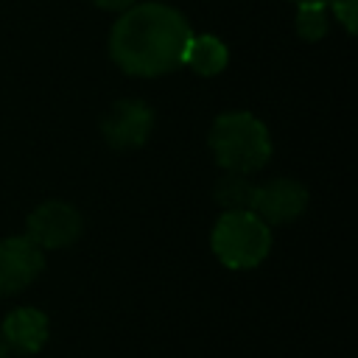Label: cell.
I'll return each mask as SVG.
<instances>
[{"label":"cell","instance_id":"obj_1","mask_svg":"<svg viewBox=\"0 0 358 358\" xmlns=\"http://www.w3.org/2000/svg\"><path fill=\"white\" fill-rule=\"evenodd\" d=\"M193 31L187 20L162 3H143L123 11L109 36V53L131 76H162L182 64Z\"/></svg>","mask_w":358,"mask_h":358},{"label":"cell","instance_id":"obj_2","mask_svg":"<svg viewBox=\"0 0 358 358\" xmlns=\"http://www.w3.org/2000/svg\"><path fill=\"white\" fill-rule=\"evenodd\" d=\"M210 148L227 173H255L271 157L268 129L249 112H227L210 129Z\"/></svg>","mask_w":358,"mask_h":358},{"label":"cell","instance_id":"obj_3","mask_svg":"<svg viewBox=\"0 0 358 358\" xmlns=\"http://www.w3.org/2000/svg\"><path fill=\"white\" fill-rule=\"evenodd\" d=\"M210 243L227 268H255L271 249V229L252 210H227L215 221Z\"/></svg>","mask_w":358,"mask_h":358},{"label":"cell","instance_id":"obj_4","mask_svg":"<svg viewBox=\"0 0 358 358\" xmlns=\"http://www.w3.org/2000/svg\"><path fill=\"white\" fill-rule=\"evenodd\" d=\"M81 235V215L73 204L67 201H42L31 215H28V232L25 238L36 243L42 252L45 249H62L70 246Z\"/></svg>","mask_w":358,"mask_h":358},{"label":"cell","instance_id":"obj_5","mask_svg":"<svg viewBox=\"0 0 358 358\" xmlns=\"http://www.w3.org/2000/svg\"><path fill=\"white\" fill-rule=\"evenodd\" d=\"M45 266V255L25 235L0 241V296L20 294L28 288Z\"/></svg>","mask_w":358,"mask_h":358},{"label":"cell","instance_id":"obj_6","mask_svg":"<svg viewBox=\"0 0 358 358\" xmlns=\"http://www.w3.org/2000/svg\"><path fill=\"white\" fill-rule=\"evenodd\" d=\"M308 207V190L294 179H274L268 185H255L249 210L266 224H288Z\"/></svg>","mask_w":358,"mask_h":358},{"label":"cell","instance_id":"obj_7","mask_svg":"<svg viewBox=\"0 0 358 358\" xmlns=\"http://www.w3.org/2000/svg\"><path fill=\"white\" fill-rule=\"evenodd\" d=\"M154 126V112L148 103L137 101V98H123L117 103H112V109L106 112L101 129L109 145L115 148H137L148 140Z\"/></svg>","mask_w":358,"mask_h":358},{"label":"cell","instance_id":"obj_8","mask_svg":"<svg viewBox=\"0 0 358 358\" xmlns=\"http://www.w3.org/2000/svg\"><path fill=\"white\" fill-rule=\"evenodd\" d=\"M50 336V322L39 308H14L3 324H0V338L8 347V352H39Z\"/></svg>","mask_w":358,"mask_h":358},{"label":"cell","instance_id":"obj_9","mask_svg":"<svg viewBox=\"0 0 358 358\" xmlns=\"http://www.w3.org/2000/svg\"><path fill=\"white\" fill-rule=\"evenodd\" d=\"M229 62V50L227 45L213 36V34H201V36H190L187 48H185V59L182 64H187L190 70L201 73V76H215L227 67Z\"/></svg>","mask_w":358,"mask_h":358},{"label":"cell","instance_id":"obj_10","mask_svg":"<svg viewBox=\"0 0 358 358\" xmlns=\"http://www.w3.org/2000/svg\"><path fill=\"white\" fill-rule=\"evenodd\" d=\"M252 190H255V185H249L243 173H227L215 185V201L224 210H249Z\"/></svg>","mask_w":358,"mask_h":358},{"label":"cell","instance_id":"obj_11","mask_svg":"<svg viewBox=\"0 0 358 358\" xmlns=\"http://www.w3.org/2000/svg\"><path fill=\"white\" fill-rule=\"evenodd\" d=\"M296 34L308 42H316L327 34V14L324 3H302L296 11Z\"/></svg>","mask_w":358,"mask_h":358},{"label":"cell","instance_id":"obj_12","mask_svg":"<svg viewBox=\"0 0 358 358\" xmlns=\"http://www.w3.org/2000/svg\"><path fill=\"white\" fill-rule=\"evenodd\" d=\"M338 22H344V28L352 34L355 31V11H358V0H330Z\"/></svg>","mask_w":358,"mask_h":358},{"label":"cell","instance_id":"obj_13","mask_svg":"<svg viewBox=\"0 0 358 358\" xmlns=\"http://www.w3.org/2000/svg\"><path fill=\"white\" fill-rule=\"evenodd\" d=\"M101 8H106V11H126V8H131L134 6V0H95Z\"/></svg>","mask_w":358,"mask_h":358},{"label":"cell","instance_id":"obj_14","mask_svg":"<svg viewBox=\"0 0 358 358\" xmlns=\"http://www.w3.org/2000/svg\"><path fill=\"white\" fill-rule=\"evenodd\" d=\"M0 358H8V347L3 344V338H0Z\"/></svg>","mask_w":358,"mask_h":358},{"label":"cell","instance_id":"obj_15","mask_svg":"<svg viewBox=\"0 0 358 358\" xmlns=\"http://www.w3.org/2000/svg\"><path fill=\"white\" fill-rule=\"evenodd\" d=\"M296 6H302V3H327V0H294Z\"/></svg>","mask_w":358,"mask_h":358}]
</instances>
